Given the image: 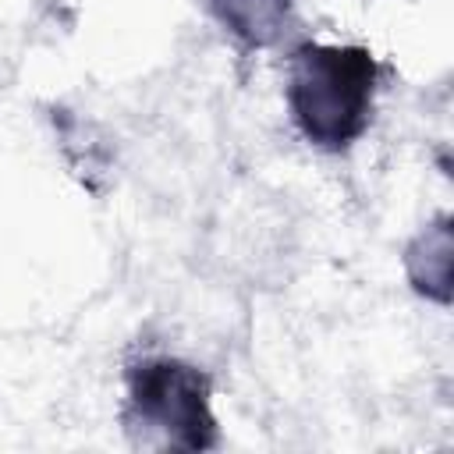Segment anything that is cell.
I'll return each mask as SVG.
<instances>
[{
    "label": "cell",
    "mask_w": 454,
    "mask_h": 454,
    "mask_svg": "<svg viewBox=\"0 0 454 454\" xmlns=\"http://www.w3.org/2000/svg\"><path fill=\"white\" fill-rule=\"evenodd\" d=\"M380 85V60L355 43H301L287 57L284 99L298 135L319 153L351 149L369 121Z\"/></svg>",
    "instance_id": "1"
},
{
    "label": "cell",
    "mask_w": 454,
    "mask_h": 454,
    "mask_svg": "<svg viewBox=\"0 0 454 454\" xmlns=\"http://www.w3.org/2000/svg\"><path fill=\"white\" fill-rule=\"evenodd\" d=\"M121 422L135 447L153 450H209L220 440L209 376L174 355L128 362Z\"/></svg>",
    "instance_id": "2"
},
{
    "label": "cell",
    "mask_w": 454,
    "mask_h": 454,
    "mask_svg": "<svg viewBox=\"0 0 454 454\" xmlns=\"http://www.w3.org/2000/svg\"><path fill=\"white\" fill-rule=\"evenodd\" d=\"M216 25L241 46V50H266L273 46L291 21L294 0H206Z\"/></svg>",
    "instance_id": "3"
}]
</instances>
